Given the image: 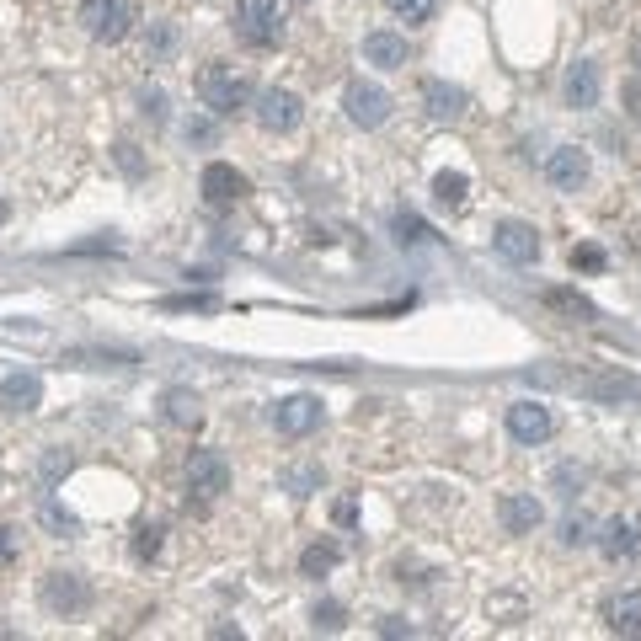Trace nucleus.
<instances>
[{
    "label": "nucleus",
    "mask_w": 641,
    "mask_h": 641,
    "mask_svg": "<svg viewBox=\"0 0 641 641\" xmlns=\"http://www.w3.org/2000/svg\"><path fill=\"white\" fill-rule=\"evenodd\" d=\"M342 107H348V118L358 123V129H380V123L390 118V91L374 86V81H353L348 91H342Z\"/></svg>",
    "instance_id": "4"
},
{
    "label": "nucleus",
    "mask_w": 641,
    "mask_h": 641,
    "mask_svg": "<svg viewBox=\"0 0 641 641\" xmlns=\"http://www.w3.org/2000/svg\"><path fill=\"white\" fill-rule=\"evenodd\" d=\"M390 6V17H401V22H428L433 11H439V0H385Z\"/></svg>",
    "instance_id": "23"
},
{
    "label": "nucleus",
    "mask_w": 641,
    "mask_h": 641,
    "mask_svg": "<svg viewBox=\"0 0 641 641\" xmlns=\"http://www.w3.org/2000/svg\"><path fill=\"white\" fill-rule=\"evenodd\" d=\"M599 91H604L599 65H593V59H577L567 70V107H599Z\"/></svg>",
    "instance_id": "16"
},
{
    "label": "nucleus",
    "mask_w": 641,
    "mask_h": 641,
    "mask_svg": "<svg viewBox=\"0 0 641 641\" xmlns=\"http://www.w3.org/2000/svg\"><path fill=\"white\" fill-rule=\"evenodd\" d=\"M609 631L615 636H641V588H625L620 599H609Z\"/></svg>",
    "instance_id": "19"
},
{
    "label": "nucleus",
    "mask_w": 641,
    "mask_h": 641,
    "mask_svg": "<svg viewBox=\"0 0 641 641\" xmlns=\"http://www.w3.org/2000/svg\"><path fill=\"white\" fill-rule=\"evenodd\" d=\"M556 481H561V487H583V471H577V465H561Z\"/></svg>",
    "instance_id": "35"
},
{
    "label": "nucleus",
    "mask_w": 641,
    "mask_h": 641,
    "mask_svg": "<svg viewBox=\"0 0 641 641\" xmlns=\"http://www.w3.org/2000/svg\"><path fill=\"white\" fill-rule=\"evenodd\" d=\"M465 193H471V177H465V171H439V177H433V198H439V209H460Z\"/></svg>",
    "instance_id": "20"
},
{
    "label": "nucleus",
    "mask_w": 641,
    "mask_h": 641,
    "mask_svg": "<svg viewBox=\"0 0 641 641\" xmlns=\"http://www.w3.org/2000/svg\"><path fill=\"white\" fill-rule=\"evenodd\" d=\"M625 113L641 118V81H625Z\"/></svg>",
    "instance_id": "33"
},
{
    "label": "nucleus",
    "mask_w": 641,
    "mask_h": 641,
    "mask_svg": "<svg viewBox=\"0 0 641 641\" xmlns=\"http://www.w3.org/2000/svg\"><path fill=\"white\" fill-rule=\"evenodd\" d=\"M284 0H236V33L252 43V49H273L284 38Z\"/></svg>",
    "instance_id": "2"
},
{
    "label": "nucleus",
    "mask_w": 641,
    "mask_h": 641,
    "mask_svg": "<svg viewBox=\"0 0 641 641\" xmlns=\"http://www.w3.org/2000/svg\"><path fill=\"white\" fill-rule=\"evenodd\" d=\"M139 102H145V113H150V118H166V97H161V91H145Z\"/></svg>",
    "instance_id": "34"
},
{
    "label": "nucleus",
    "mask_w": 641,
    "mask_h": 641,
    "mask_svg": "<svg viewBox=\"0 0 641 641\" xmlns=\"http://www.w3.org/2000/svg\"><path fill=\"white\" fill-rule=\"evenodd\" d=\"M545 305H556V310H572V316H593V305L583 300V294H567V289H551V294H545Z\"/></svg>",
    "instance_id": "25"
},
{
    "label": "nucleus",
    "mask_w": 641,
    "mask_h": 641,
    "mask_svg": "<svg viewBox=\"0 0 641 641\" xmlns=\"http://www.w3.org/2000/svg\"><path fill=\"white\" fill-rule=\"evenodd\" d=\"M171 49H177V27H155V38L145 43V54L150 59H166Z\"/></svg>",
    "instance_id": "26"
},
{
    "label": "nucleus",
    "mask_w": 641,
    "mask_h": 641,
    "mask_svg": "<svg viewBox=\"0 0 641 641\" xmlns=\"http://www.w3.org/2000/svg\"><path fill=\"white\" fill-rule=\"evenodd\" d=\"M337 561H342V551H337L332 540H321V545H310V551L300 556V572H305V577H326Z\"/></svg>",
    "instance_id": "22"
},
{
    "label": "nucleus",
    "mask_w": 641,
    "mask_h": 641,
    "mask_svg": "<svg viewBox=\"0 0 641 641\" xmlns=\"http://www.w3.org/2000/svg\"><path fill=\"white\" fill-rule=\"evenodd\" d=\"M316 631H342V604L337 599L316 604Z\"/></svg>",
    "instance_id": "27"
},
{
    "label": "nucleus",
    "mask_w": 641,
    "mask_h": 641,
    "mask_svg": "<svg viewBox=\"0 0 641 641\" xmlns=\"http://www.w3.org/2000/svg\"><path fill=\"white\" fill-rule=\"evenodd\" d=\"M193 91H198V102L209 107L214 118H230L236 107L252 102V81H246L236 65H203L198 81H193Z\"/></svg>",
    "instance_id": "1"
},
{
    "label": "nucleus",
    "mask_w": 641,
    "mask_h": 641,
    "mask_svg": "<svg viewBox=\"0 0 641 641\" xmlns=\"http://www.w3.org/2000/svg\"><path fill=\"white\" fill-rule=\"evenodd\" d=\"M599 551L609 561H625V556H636L641 551V519H631V513H620V519H609L604 524V535H599Z\"/></svg>",
    "instance_id": "14"
},
{
    "label": "nucleus",
    "mask_w": 641,
    "mask_h": 641,
    "mask_svg": "<svg viewBox=\"0 0 641 641\" xmlns=\"http://www.w3.org/2000/svg\"><path fill=\"white\" fill-rule=\"evenodd\" d=\"M273 428L278 433H289V439H305V433H316L321 428V396H284L273 406Z\"/></svg>",
    "instance_id": "6"
},
{
    "label": "nucleus",
    "mask_w": 641,
    "mask_h": 641,
    "mask_svg": "<svg viewBox=\"0 0 641 641\" xmlns=\"http://www.w3.org/2000/svg\"><path fill=\"white\" fill-rule=\"evenodd\" d=\"M572 268L599 273V268H604V252H599V246H572Z\"/></svg>",
    "instance_id": "28"
},
{
    "label": "nucleus",
    "mask_w": 641,
    "mask_h": 641,
    "mask_svg": "<svg viewBox=\"0 0 641 641\" xmlns=\"http://www.w3.org/2000/svg\"><path fill=\"white\" fill-rule=\"evenodd\" d=\"M300 118H305V102L294 97V91H284V86H268L257 97V123L268 134H289V129H300Z\"/></svg>",
    "instance_id": "5"
},
{
    "label": "nucleus",
    "mask_w": 641,
    "mask_h": 641,
    "mask_svg": "<svg viewBox=\"0 0 641 641\" xmlns=\"http://www.w3.org/2000/svg\"><path fill=\"white\" fill-rule=\"evenodd\" d=\"M38 401H43V380H38V374L17 369V374L0 380V406H6V412H38Z\"/></svg>",
    "instance_id": "15"
},
{
    "label": "nucleus",
    "mask_w": 641,
    "mask_h": 641,
    "mask_svg": "<svg viewBox=\"0 0 641 641\" xmlns=\"http://www.w3.org/2000/svg\"><path fill=\"white\" fill-rule=\"evenodd\" d=\"M198 187H203V198H209L214 209H230V203L246 198V177L230 161H209V166H203V177H198Z\"/></svg>",
    "instance_id": "9"
},
{
    "label": "nucleus",
    "mask_w": 641,
    "mask_h": 641,
    "mask_svg": "<svg viewBox=\"0 0 641 641\" xmlns=\"http://www.w3.org/2000/svg\"><path fill=\"white\" fill-rule=\"evenodd\" d=\"M396 241H401V246H422V241H433V230L422 225L417 214H406V209H401V214H396Z\"/></svg>",
    "instance_id": "24"
},
{
    "label": "nucleus",
    "mask_w": 641,
    "mask_h": 641,
    "mask_svg": "<svg viewBox=\"0 0 641 641\" xmlns=\"http://www.w3.org/2000/svg\"><path fill=\"white\" fill-rule=\"evenodd\" d=\"M187 487L198 497H220L230 487V465L220 449H193V460H187Z\"/></svg>",
    "instance_id": "7"
},
{
    "label": "nucleus",
    "mask_w": 641,
    "mask_h": 641,
    "mask_svg": "<svg viewBox=\"0 0 641 641\" xmlns=\"http://www.w3.org/2000/svg\"><path fill=\"white\" fill-rule=\"evenodd\" d=\"M636 59H641V43H636Z\"/></svg>",
    "instance_id": "37"
},
{
    "label": "nucleus",
    "mask_w": 641,
    "mask_h": 641,
    "mask_svg": "<svg viewBox=\"0 0 641 641\" xmlns=\"http://www.w3.org/2000/svg\"><path fill=\"white\" fill-rule=\"evenodd\" d=\"M422 102H428V113L439 123H455L465 113V91L449 86V81H428V86H422Z\"/></svg>",
    "instance_id": "18"
},
{
    "label": "nucleus",
    "mask_w": 641,
    "mask_h": 641,
    "mask_svg": "<svg viewBox=\"0 0 641 641\" xmlns=\"http://www.w3.org/2000/svg\"><path fill=\"white\" fill-rule=\"evenodd\" d=\"M43 519H49V524L59 529V535H70V529H75V519H70V513H59L54 503H49V508H43Z\"/></svg>",
    "instance_id": "31"
},
{
    "label": "nucleus",
    "mask_w": 641,
    "mask_h": 641,
    "mask_svg": "<svg viewBox=\"0 0 641 641\" xmlns=\"http://www.w3.org/2000/svg\"><path fill=\"white\" fill-rule=\"evenodd\" d=\"M11 220V203H6V193H0V225H6Z\"/></svg>",
    "instance_id": "36"
},
{
    "label": "nucleus",
    "mask_w": 641,
    "mask_h": 641,
    "mask_svg": "<svg viewBox=\"0 0 641 641\" xmlns=\"http://www.w3.org/2000/svg\"><path fill=\"white\" fill-rule=\"evenodd\" d=\"M497 519H503L508 535H529V529H540L545 508L535 503V492H508L503 503H497Z\"/></svg>",
    "instance_id": "12"
},
{
    "label": "nucleus",
    "mask_w": 641,
    "mask_h": 641,
    "mask_svg": "<svg viewBox=\"0 0 641 641\" xmlns=\"http://www.w3.org/2000/svg\"><path fill=\"white\" fill-rule=\"evenodd\" d=\"M11 556H17V529H11V524H0V567H6Z\"/></svg>",
    "instance_id": "30"
},
{
    "label": "nucleus",
    "mask_w": 641,
    "mask_h": 641,
    "mask_svg": "<svg viewBox=\"0 0 641 641\" xmlns=\"http://www.w3.org/2000/svg\"><path fill=\"white\" fill-rule=\"evenodd\" d=\"M551 428H556V422H551V412H545L540 401H513L508 406V433L519 444H545V439H551Z\"/></svg>",
    "instance_id": "10"
},
{
    "label": "nucleus",
    "mask_w": 641,
    "mask_h": 641,
    "mask_svg": "<svg viewBox=\"0 0 641 641\" xmlns=\"http://www.w3.org/2000/svg\"><path fill=\"white\" fill-rule=\"evenodd\" d=\"M166 422H177V428H198L203 406H198L193 390H171V396H166Z\"/></svg>",
    "instance_id": "21"
},
{
    "label": "nucleus",
    "mask_w": 641,
    "mask_h": 641,
    "mask_svg": "<svg viewBox=\"0 0 641 641\" xmlns=\"http://www.w3.org/2000/svg\"><path fill=\"white\" fill-rule=\"evenodd\" d=\"M161 551V529H139V556H155Z\"/></svg>",
    "instance_id": "32"
},
{
    "label": "nucleus",
    "mask_w": 641,
    "mask_h": 641,
    "mask_svg": "<svg viewBox=\"0 0 641 641\" xmlns=\"http://www.w3.org/2000/svg\"><path fill=\"white\" fill-rule=\"evenodd\" d=\"M364 59H369V65H380V70H401L406 65V38L380 27V33L364 38Z\"/></svg>",
    "instance_id": "17"
},
{
    "label": "nucleus",
    "mask_w": 641,
    "mask_h": 641,
    "mask_svg": "<svg viewBox=\"0 0 641 641\" xmlns=\"http://www.w3.org/2000/svg\"><path fill=\"white\" fill-rule=\"evenodd\" d=\"M86 604H91V588L75 572H49L43 577V609H54V615H81Z\"/></svg>",
    "instance_id": "8"
},
{
    "label": "nucleus",
    "mask_w": 641,
    "mask_h": 641,
    "mask_svg": "<svg viewBox=\"0 0 641 641\" xmlns=\"http://www.w3.org/2000/svg\"><path fill=\"white\" fill-rule=\"evenodd\" d=\"M81 27L97 43H123L134 27V0H81Z\"/></svg>",
    "instance_id": "3"
},
{
    "label": "nucleus",
    "mask_w": 641,
    "mask_h": 641,
    "mask_svg": "<svg viewBox=\"0 0 641 641\" xmlns=\"http://www.w3.org/2000/svg\"><path fill=\"white\" fill-rule=\"evenodd\" d=\"M545 177H551L556 187H567V193H577V187L588 182V150H577V145L551 150V161H545Z\"/></svg>",
    "instance_id": "13"
},
{
    "label": "nucleus",
    "mask_w": 641,
    "mask_h": 641,
    "mask_svg": "<svg viewBox=\"0 0 641 641\" xmlns=\"http://www.w3.org/2000/svg\"><path fill=\"white\" fill-rule=\"evenodd\" d=\"M492 246L508 262H535L540 257V236H535V225H524V220H503L492 230Z\"/></svg>",
    "instance_id": "11"
},
{
    "label": "nucleus",
    "mask_w": 641,
    "mask_h": 641,
    "mask_svg": "<svg viewBox=\"0 0 641 641\" xmlns=\"http://www.w3.org/2000/svg\"><path fill=\"white\" fill-rule=\"evenodd\" d=\"M561 540H567V545H588L593 540V524L577 513V519H567V529H561Z\"/></svg>",
    "instance_id": "29"
}]
</instances>
